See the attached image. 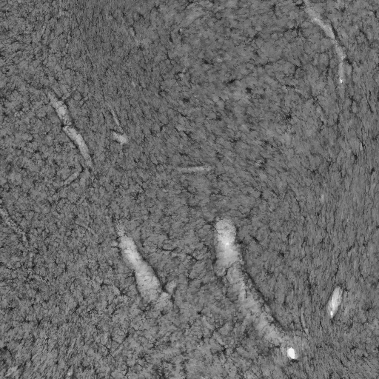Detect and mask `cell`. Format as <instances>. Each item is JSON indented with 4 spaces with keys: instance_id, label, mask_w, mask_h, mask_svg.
<instances>
[{
    "instance_id": "cell-1",
    "label": "cell",
    "mask_w": 379,
    "mask_h": 379,
    "mask_svg": "<svg viewBox=\"0 0 379 379\" xmlns=\"http://www.w3.org/2000/svg\"><path fill=\"white\" fill-rule=\"evenodd\" d=\"M340 295H340L339 290L338 289H336L335 291L334 292V294L332 295V300L330 304V310L331 315H332L335 313V312L336 311L338 307L339 303H340V298H341Z\"/></svg>"
},
{
    "instance_id": "cell-2",
    "label": "cell",
    "mask_w": 379,
    "mask_h": 379,
    "mask_svg": "<svg viewBox=\"0 0 379 379\" xmlns=\"http://www.w3.org/2000/svg\"><path fill=\"white\" fill-rule=\"evenodd\" d=\"M288 355H290L291 358H295V356H294V355H295V352H294L293 349H289V350H288Z\"/></svg>"
}]
</instances>
